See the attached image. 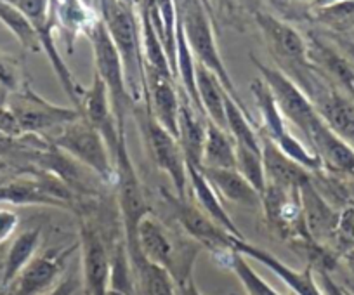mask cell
<instances>
[{
	"instance_id": "obj_16",
	"label": "cell",
	"mask_w": 354,
	"mask_h": 295,
	"mask_svg": "<svg viewBox=\"0 0 354 295\" xmlns=\"http://www.w3.org/2000/svg\"><path fill=\"white\" fill-rule=\"evenodd\" d=\"M306 139L323 165L340 174L354 178V148L339 134H335L322 117L311 125Z\"/></svg>"
},
{
	"instance_id": "obj_34",
	"label": "cell",
	"mask_w": 354,
	"mask_h": 295,
	"mask_svg": "<svg viewBox=\"0 0 354 295\" xmlns=\"http://www.w3.org/2000/svg\"><path fill=\"white\" fill-rule=\"evenodd\" d=\"M78 285L80 283H78V280L75 276L64 278L47 295H75V292L78 290Z\"/></svg>"
},
{
	"instance_id": "obj_29",
	"label": "cell",
	"mask_w": 354,
	"mask_h": 295,
	"mask_svg": "<svg viewBox=\"0 0 354 295\" xmlns=\"http://www.w3.org/2000/svg\"><path fill=\"white\" fill-rule=\"evenodd\" d=\"M139 295H177L176 281L163 267L148 263L134 271Z\"/></svg>"
},
{
	"instance_id": "obj_24",
	"label": "cell",
	"mask_w": 354,
	"mask_h": 295,
	"mask_svg": "<svg viewBox=\"0 0 354 295\" xmlns=\"http://www.w3.org/2000/svg\"><path fill=\"white\" fill-rule=\"evenodd\" d=\"M196 89H198L200 104L205 113L207 120L216 124L217 127L226 131V108H224V91L223 84L219 82L212 71L207 70L203 64L196 63Z\"/></svg>"
},
{
	"instance_id": "obj_8",
	"label": "cell",
	"mask_w": 354,
	"mask_h": 295,
	"mask_svg": "<svg viewBox=\"0 0 354 295\" xmlns=\"http://www.w3.org/2000/svg\"><path fill=\"white\" fill-rule=\"evenodd\" d=\"M160 193L176 216L179 226L193 242L198 243L200 247H205L216 257H223L224 254L233 250V238L236 236L216 225L196 203H189L188 198H181L165 188H160Z\"/></svg>"
},
{
	"instance_id": "obj_9",
	"label": "cell",
	"mask_w": 354,
	"mask_h": 295,
	"mask_svg": "<svg viewBox=\"0 0 354 295\" xmlns=\"http://www.w3.org/2000/svg\"><path fill=\"white\" fill-rule=\"evenodd\" d=\"M139 124H141L142 135H145L146 144H148L153 164L169 175L177 196L188 198V195H186L188 167H186V158L183 155L179 141L153 118L148 108L139 115Z\"/></svg>"
},
{
	"instance_id": "obj_7",
	"label": "cell",
	"mask_w": 354,
	"mask_h": 295,
	"mask_svg": "<svg viewBox=\"0 0 354 295\" xmlns=\"http://www.w3.org/2000/svg\"><path fill=\"white\" fill-rule=\"evenodd\" d=\"M8 106L18 118L23 135H42L59 131L64 125L82 117L77 108H66L54 104L37 94L30 84H25L18 93L9 94Z\"/></svg>"
},
{
	"instance_id": "obj_18",
	"label": "cell",
	"mask_w": 354,
	"mask_h": 295,
	"mask_svg": "<svg viewBox=\"0 0 354 295\" xmlns=\"http://www.w3.org/2000/svg\"><path fill=\"white\" fill-rule=\"evenodd\" d=\"M261 144L266 184L280 186V188L287 189H301L302 186L311 182L308 171L295 164L292 158H288L270 137L261 135Z\"/></svg>"
},
{
	"instance_id": "obj_11",
	"label": "cell",
	"mask_w": 354,
	"mask_h": 295,
	"mask_svg": "<svg viewBox=\"0 0 354 295\" xmlns=\"http://www.w3.org/2000/svg\"><path fill=\"white\" fill-rule=\"evenodd\" d=\"M80 243L70 247L50 249L47 252L35 256V259L23 269L18 280L12 285L11 295H42L53 290V285L63 274L68 259L78 250Z\"/></svg>"
},
{
	"instance_id": "obj_30",
	"label": "cell",
	"mask_w": 354,
	"mask_h": 295,
	"mask_svg": "<svg viewBox=\"0 0 354 295\" xmlns=\"http://www.w3.org/2000/svg\"><path fill=\"white\" fill-rule=\"evenodd\" d=\"M234 151H236V171L262 195L266 189L262 151L250 150V148L240 144H234Z\"/></svg>"
},
{
	"instance_id": "obj_1",
	"label": "cell",
	"mask_w": 354,
	"mask_h": 295,
	"mask_svg": "<svg viewBox=\"0 0 354 295\" xmlns=\"http://www.w3.org/2000/svg\"><path fill=\"white\" fill-rule=\"evenodd\" d=\"M100 8L101 19L124 64L129 94L132 101L138 103L145 97L146 91L141 18L136 12V8L120 0H100Z\"/></svg>"
},
{
	"instance_id": "obj_32",
	"label": "cell",
	"mask_w": 354,
	"mask_h": 295,
	"mask_svg": "<svg viewBox=\"0 0 354 295\" xmlns=\"http://www.w3.org/2000/svg\"><path fill=\"white\" fill-rule=\"evenodd\" d=\"M19 226V216L11 209H0V247L11 240Z\"/></svg>"
},
{
	"instance_id": "obj_4",
	"label": "cell",
	"mask_w": 354,
	"mask_h": 295,
	"mask_svg": "<svg viewBox=\"0 0 354 295\" xmlns=\"http://www.w3.org/2000/svg\"><path fill=\"white\" fill-rule=\"evenodd\" d=\"M139 250L148 263L169 271L176 285L193 276L200 245L192 242H177L172 233L149 213L139 226Z\"/></svg>"
},
{
	"instance_id": "obj_38",
	"label": "cell",
	"mask_w": 354,
	"mask_h": 295,
	"mask_svg": "<svg viewBox=\"0 0 354 295\" xmlns=\"http://www.w3.org/2000/svg\"><path fill=\"white\" fill-rule=\"evenodd\" d=\"M6 169H8V162L0 158V171H6Z\"/></svg>"
},
{
	"instance_id": "obj_2",
	"label": "cell",
	"mask_w": 354,
	"mask_h": 295,
	"mask_svg": "<svg viewBox=\"0 0 354 295\" xmlns=\"http://www.w3.org/2000/svg\"><path fill=\"white\" fill-rule=\"evenodd\" d=\"M115 160V186H117V200L118 209L122 217V233H124L125 245H127L129 257H131L132 269H138L141 264L146 263L139 250V226L142 219L151 213L149 203L146 200L145 189L138 178V172L134 169L131 153L127 146V131L120 129L118 134L117 148L113 153Z\"/></svg>"
},
{
	"instance_id": "obj_31",
	"label": "cell",
	"mask_w": 354,
	"mask_h": 295,
	"mask_svg": "<svg viewBox=\"0 0 354 295\" xmlns=\"http://www.w3.org/2000/svg\"><path fill=\"white\" fill-rule=\"evenodd\" d=\"M25 84L28 82L25 80L21 63L11 54L0 50V87L12 94L18 93Z\"/></svg>"
},
{
	"instance_id": "obj_12",
	"label": "cell",
	"mask_w": 354,
	"mask_h": 295,
	"mask_svg": "<svg viewBox=\"0 0 354 295\" xmlns=\"http://www.w3.org/2000/svg\"><path fill=\"white\" fill-rule=\"evenodd\" d=\"M82 269L85 295H110V252L101 231L91 222L80 226Z\"/></svg>"
},
{
	"instance_id": "obj_28",
	"label": "cell",
	"mask_w": 354,
	"mask_h": 295,
	"mask_svg": "<svg viewBox=\"0 0 354 295\" xmlns=\"http://www.w3.org/2000/svg\"><path fill=\"white\" fill-rule=\"evenodd\" d=\"M0 23L18 39V42L21 44L25 50H30V53H40L42 50L35 28L16 6L0 0Z\"/></svg>"
},
{
	"instance_id": "obj_20",
	"label": "cell",
	"mask_w": 354,
	"mask_h": 295,
	"mask_svg": "<svg viewBox=\"0 0 354 295\" xmlns=\"http://www.w3.org/2000/svg\"><path fill=\"white\" fill-rule=\"evenodd\" d=\"M207 181L216 193L227 202L241 207L257 209L262 207V195L236 171V169H209L200 167Z\"/></svg>"
},
{
	"instance_id": "obj_3",
	"label": "cell",
	"mask_w": 354,
	"mask_h": 295,
	"mask_svg": "<svg viewBox=\"0 0 354 295\" xmlns=\"http://www.w3.org/2000/svg\"><path fill=\"white\" fill-rule=\"evenodd\" d=\"M177 15H179V21H181L186 40H188V46L195 56L196 63L203 64L207 70L212 71L214 75L219 79V82L223 84L224 91L230 94L231 99L248 113L247 106L241 101L236 87H234L233 80L227 73V68L221 57L219 49H217L212 16L202 4V0H183L177 8Z\"/></svg>"
},
{
	"instance_id": "obj_15",
	"label": "cell",
	"mask_w": 354,
	"mask_h": 295,
	"mask_svg": "<svg viewBox=\"0 0 354 295\" xmlns=\"http://www.w3.org/2000/svg\"><path fill=\"white\" fill-rule=\"evenodd\" d=\"M78 111L82 113V118H85L88 124L96 127L104 135L111 153H115L120 129H118L117 118H115L113 108H111L110 93L96 73H94L91 87H87V89L84 87V91H82Z\"/></svg>"
},
{
	"instance_id": "obj_41",
	"label": "cell",
	"mask_w": 354,
	"mask_h": 295,
	"mask_svg": "<svg viewBox=\"0 0 354 295\" xmlns=\"http://www.w3.org/2000/svg\"><path fill=\"white\" fill-rule=\"evenodd\" d=\"M110 295H124V294H118V292H113V290H110Z\"/></svg>"
},
{
	"instance_id": "obj_42",
	"label": "cell",
	"mask_w": 354,
	"mask_h": 295,
	"mask_svg": "<svg viewBox=\"0 0 354 295\" xmlns=\"http://www.w3.org/2000/svg\"><path fill=\"white\" fill-rule=\"evenodd\" d=\"M6 294V292H2V290H0V295H4Z\"/></svg>"
},
{
	"instance_id": "obj_35",
	"label": "cell",
	"mask_w": 354,
	"mask_h": 295,
	"mask_svg": "<svg viewBox=\"0 0 354 295\" xmlns=\"http://www.w3.org/2000/svg\"><path fill=\"white\" fill-rule=\"evenodd\" d=\"M176 287H177V292H179V295H202V292H200L198 287H196L195 278L193 276H189L188 280L176 285Z\"/></svg>"
},
{
	"instance_id": "obj_25",
	"label": "cell",
	"mask_w": 354,
	"mask_h": 295,
	"mask_svg": "<svg viewBox=\"0 0 354 295\" xmlns=\"http://www.w3.org/2000/svg\"><path fill=\"white\" fill-rule=\"evenodd\" d=\"M202 167L236 169V151L231 134L207 120L205 144H203Z\"/></svg>"
},
{
	"instance_id": "obj_14",
	"label": "cell",
	"mask_w": 354,
	"mask_h": 295,
	"mask_svg": "<svg viewBox=\"0 0 354 295\" xmlns=\"http://www.w3.org/2000/svg\"><path fill=\"white\" fill-rule=\"evenodd\" d=\"M233 250L243 254L248 259H254L266 266L270 271H273L288 288L292 294L295 295H323L322 288H319L318 280L315 276V267L309 264L304 269H294V267L287 266L281 263L278 257L270 254L268 250L259 249V247L252 245L247 240L233 238Z\"/></svg>"
},
{
	"instance_id": "obj_27",
	"label": "cell",
	"mask_w": 354,
	"mask_h": 295,
	"mask_svg": "<svg viewBox=\"0 0 354 295\" xmlns=\"http://www.w3.org/2000/svg\"><path fill=\"white\" fill-rule=\"evenodd\" d=\"M219 259L223 260L224 266L230 267V269L236 274V278L240 280V283L243 285L247 295H281L280 292L274 290L264 278H261L255 273V269L248 264V260L245 259L243 254L236 252V250H231V252L224 254Z\"/></svg>"
},
{
	"instance_id": "obj_26",
	"label": "cell",
	"mask_w": 354,
	"mask_h": 295,
	"mask_svg": "<svg viewBox=\"0 0 354 295\" xmlns=\"http://www.w3.org/2000/svg\"><path fill=\"white\" fill-rule=\"evenodd\" d=\"M250 91L254 94V99L257 103L259 111H261L264 135L270 137L271 141H277V139H280L287 132V124H285L287 120L283 118L281 111L278 110L277 101H274L270 87L266 86L264 80L255 79L252 82Z\"/></svg>"
},
{
	"instance_id": "obj_22",
	"label": "cell",
	"mask_w": 354,
	"mask_h": 295,
	"mask_svg": "<svg viewBox=\"0 0 354 295\" xmlns=\"http://www.w3.org/2000/svg\"><path fill=\"white\" fill-rule=\"evenodd\" d=\"M319 117L344 141L354 144V103L333 91H318L313 101Z\"/></svg>"
},
{
	"instance_id": "obj_40",
	"label": "cell",
	"mask_w": 354,
	"mask_h": 295,
	"mask_svg": "<svg viewBox=\"0 0 354 295\" xmlns=\"http://www.w3.org/2000/svg\"><path fill=\"white\" fill-rule=\"evenodd\" d=\"M2 2H8V4H12V6L18 4V0H2Z\"/></svg>"
},
{
	"instance_id": "obj_13",
	"label": "cell",
	"mask_w": 354,
	"mask_h": 295,
	"mask_svg": "<svg viewBox=\"0 0 354 295\" xmlns=\"http://www.w3.org/2000/svg\"><path fill=\"white\" fill-rule=\"evenodd\" d=\"M146 108L163 129L179 139V106L181 97L177 94L172 77H165L145 66Z\"/></svg>"
},
{
	"instance_id": "obj_17",
	"label": "cell",
	"mask_w": 354,
	"mask_h": 295,
	"mask_svg": "<svg viewBox=\"0 0 354 295\" xmlns=\"http://www.w3.org/2000/svg\"><path fill=\"white\" fill-rule=\"evenodd\" d=\"M255 21L262 30L266 42L270 44V47L280 59L295 64V66L308 64V47L297 30L280 21L274 16L266 15V12H257Z\"/></svg>"
},
{
	"instance_id": "obj_23",
	"label": "cell",
	"mask_w": 354,
	"mask_h": 295,
	"mask_svg": "<svg viewBox=\"0 0 354 295\" xmlns=\"http://www.w3.org/2000/svg\"><path fill=\"white\" fill-rule=\"evenodd\" d=\"M40 240H42L40 228L26 229L16 236L8 252L4 254V260H2V269H0L2 271V280H0L2 292L9 290L18 280L19 274L23 273V269L35 259Z\"/></svg>"
},
{
	"instance_id": "obj_21",
	"label": "cell",
	"mask_w": 354,
	"mask_h": 295,
	"mask_svg": "<svg viewBox=\"0 0 354 295\" xmlns=\"http://www.w3.org/2000/svg\"><path fill=\"white\" fill-rule=\"evenodd\" d=\"M188 186L192 188L193 195H195L196 205L210 217V219L219 225L221 228L226 229L227 233H231L236 238L245 240V236L241 235V231L238 229V226L234 225L233 217L227 213V210L224 209L223 202H221V196L217 195L216 189L210 186V182L207 181L205 175H203L202 169L195 167V165H188Z\"/></svg>"
},
{
	"instance_id": "obj_10",
	"label": "cell",
	"mask_w": 354,
	"mask_h": 295,
	"mask_svg": "<svg viewBox=\"0 0 354 295\" xmlns=\"http://www.w3.org/2000/svg\"><path fill=\"white\" fill-rule=\"evenodd\" d=\"M252 61L257 66V70L261 71V77L266 86L270 87L271 94L277 101L278 110L281 111L285 120L294 124L304 135L308 134L311 125L319 118V113L316 111L311 97L281 70L268 66V64L255 59L254 56H252Z\"/></svg>"
},
{
	"instance_id": "obj_39",
	"label": "cell",
	"mask_w": 354,
	"mask_h": 295,
	"mask_svg": "<svg viewBox=\"0 0 354 295\" xmlns=\"http://www.w3.org/2000/svg\"><path fill=\"white\" fill-rule=\"evenodd\" d=\"M2 260H4V252H2V247H0V269H2Z\"/></svg>"
},
{
	"instance_id": "obj_37",
	"label": "cell",
	"mask_w": 354,
	"mask_h": 295,
	"mask_svg": "<svg viewBox=\"0 0 354 295\" xmlns=\"http://www.w3.org/2000/svg\"><path fill=\"white\" fill-rule=\"evenodd\" d=\"M202 4L205 6V9H207V11H209V15L214 16V12H212V4H210V0H202Z\"/></svg>"
},
{
	"instance_id": "obj_19",
	"label": "cell",
	"mask_w": 354,
	"mask_h": 295,
	"mask_svg": "<svg viewBox=\"0 0 354 295\" xmlns=\"http://www.w3.org/2000/svg\"><path fill=\"white\" fill-rule=\"evenodd\" d=\"M183 96L185 97H181V106H179V139L177 141L181 144L186 164L202 167L207 118L203 120V115L193 106L188 96L186 94H183Z\"/></svg>"
},
{
	"instance_id": "obj_6",
	"label": "cell",
	"mask_w": 354,
	"mask_h": 295,
	"mask_svg": "<svg viewBox=\"0 0 354 295\" xmlns=\"http://www.w3.org/2000/svg\"><path fill=\"white\" fill-rule=\"evenodd\" d=\"M93 46L94 53V64H96V75L103 80L110 93L111 108L113 115L117 118L118 129H125V117H127L129 108L134 106L131 94H129L127 82H125L124 64H122L120 56L115 49L113 42L110 39L106 26L103 19L100 18L88 26L84 33Z\"/></svg>"
},
{
	"instance_id": "obj_33",
	"label": "cell",
	"mask_w": 354,
	"mask_h": 295,
	"mask_svg": "<svg viewBox=\"0 0 354 295\" xmlns=\"http://www.w3.org/2000/svg\"><path fill=\"white\" fill-rule=\"evenodd\" d=\"M0 134L11 135V137H21L23 135L18 118L15 117V113H12L8 104L0 106Z\"/></svg>"
},
{
	"instance_id": "obj_36",
	"label": "cell",
	"mask_w": 354,
	"mask_h": 295,
	"mask_svg": "<svg viewBox=\"0 0 354 295\" xmlns=\"http://www.w3.org/2000/svg\"><path fill=\"white\" fill-rule=\"evenodd\" d=\"M120 2H124V4L131 6V8H139L142 0H120Z\"/></svg>"
},
{
	"instance_id": "obj_5",
	"label": "cell",
	"mask_w": 354,
	"mask_h": 295,
	"mask_svg": "<svg viewBox=\"0 0 354 295\" xmlns=\"http://www.w3.org/2000/svg\"><path fill=\"white\" fill-rule=\"evenodd\" d=\"M50 144L96 174L101 181L115 182V160L104 135L85 118L64 125L46 137Z\"/></svg>"
},
{
	"instance_id": "obj_43",
	"label": "cell",
	"mask_w": 354,
	"mask_h": 295,
	"mask_svg": "<svg viewBox=\"0 0 354 295\" xmlns=\"http://www.w3.org/2000/svg\"><path fill=\"white\" fill-rule=\"evenodd\" d=\"M288 295H295V294H292V292H290V294H288Z\"/></svg>"
}]
</instances>
